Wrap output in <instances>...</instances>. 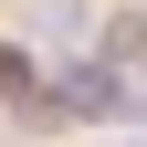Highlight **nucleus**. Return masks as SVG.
Instances as JSON below:
<instances>
[{
  "mask_svg": "<svg viewBox=\"0 0 147 147\" xmlns=\"http://www.w3.org/2000/svg\"><path fill=\"white\" fill-rule=\"evenodd\" d=\"M126 105H137V95H126L116 63H74L63 74V116H126Z\"/></svg>",
  "mask_w": 147,
  "mask_h": 147,
  "instance_id": "obj_1",
  "label": "nucleus"
},
{
  "mask_svg": "<svg viewBox=\"0 0 147 147\" xmlns=\"http://www.w3.org/2000/svg\"><path fill=\"white\" fill-rule=\"evenodd\" d=\"M32 42L74 53V42H84V0H42V11H32Z\"/></svg>",
  "mask_w": 147,
  "mask_h": 147,
  "instance_id": "obj_2",
  "label": "nucleus"
},
{
  "mask_svg": "<svg viewBox=\"0 0 147 147\" xmlns=\"http://www.w3.org/2000/svg\"><path fill=\"white\" fill-rule=\"evenodd\" d=\"M105 63H147V11H126V21L105 32Z\"/></svg>",
  "mask_w": 147,
  "mask_h": 147,
  "instance_id": "obj_3",
  "label": "nucleus"
},
{
  "mask_svg": "<svg viewBox=\"0 0 147 147\" xmlns=\"http://www.w3.org/2000/svg\"><path fill=\"white\" fill-rule=\"evenodd\" d=\"M137 116H147V105H137Z\"/></svg>",
  "mask_w": 147,
  "mask_h": 147,
  "instance_id": "obj_4",
  "label": "nucleus"
}]
</instances>
